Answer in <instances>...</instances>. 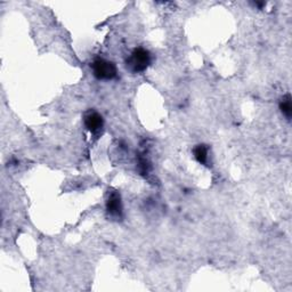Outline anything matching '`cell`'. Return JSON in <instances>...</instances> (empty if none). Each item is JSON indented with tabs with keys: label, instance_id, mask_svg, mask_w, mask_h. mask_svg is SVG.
<instances>
[{
	"label": "cell",
	"instance_id": "2",
	"mask_svg": "<svg viewBox=\"0 0 292 292\" xmlns=\"http://www.w3.org/2000/svg\"><path fill=\"white\" fill-rule=\"evenodd\" d=\"M92 70L94 76H95V78L98 79V80H112L118 74L116 64L101 57L94 59L92 64Z\"/></svg>",
	"mask_w": 292,
	"mask_h": 292
},
{
	"label": "cell",
	"instance_id": "1",
	"mask_svg": "<svg viewBox=\"0 0 292 292\" xmlns=\"http://www.w3.org/2000/svg\"><path fill=\"white\" fill-rule=\"evenodd\" d=\"M127 69L133 73L144 72L151 64V54L145 48L133 49L130 56L126 61Z\"/></svg>",
	"mask_w": 292,
	"mask_h": 292
},
{
	"label": "cell",
	"instance_id": "3",
	"mask_svg": "<svg viewBox=\"0 0 292 292\" xmlns=\"http://www.w3.org/2000/svg\"><path fill=\"white\" fill-rule=\"evenodd\" d=\"M83 122H85L86 128L91 132L100 131L104 125L103 117L100 115V113H97L95 111L87 112L85 115V118H83Z\"/></svg>",
	"mask_w": 292,
	"mask_h": 292
},
{
	"label": "cell",
	"instance_id": "5",
	"mask_svg": "<svg viewBox=\"0 0 292 292\" xmlns=\"http://www.w3.org/2000/svg\"><path fill=\"white\" fill-rule=\"evenodd\" d=\"M193 154H194L197 162L201 163V165H206L208 161V147L204 144L196 145L193 150Z\"/></svg>",
	"mask_w": 292,
	"mask_h": 292
},
{
	"label": "cell",
	"instance_id": "6",
	"mask_svg": "<svg viewBox=\"0 0 292 292\" xmlns=\"http://www.w3.org/2000/svg\"><path fill=\"white\" fill-rule=\"evenodd\" d=\"M280 110L283 115L286 117L288 120L291 119L292 116V105H291V96L290 94H286L285 96H283L281 102H280Z\"/></svg>",
	"mask_w": 292,
	"mask_h": 292
},
{
	"label": "cell",
	"instance_id": "4",
	"mask_svg": "<svg viewBox=\"0 0 292 292\" xmlns=\"http://www.w3.org/2000/svg\"><path fill=\"white\" fill-rule=\"evenodd\" d=\"M106 210L111 216L120 217L122 215L121 197L118 192H113L106 201Z\"/></svg>",
	"mask_w": 292,
	"mask_h": 292
}]
</instances>
